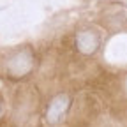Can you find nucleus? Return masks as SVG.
Returning a JSON list of instances; mask_svg holds the SVG:
<instances>
[{
    "label": "nucleus",
    "instance_id": "1",
    "mask_svg": "<svg viewBox=\"0 0 127 127\" xmlns=\"http://www.w3.org/2000/svg\"><path fill=\"white\" fill-rule=\"evenodd\" d=\"M34 65H35V55L28 46L16 48L2 58V72L9 79L27 78L34 71Z\"/></svg>",
    "mask_w": 127,
    "mask_h": 127
},
{
    "label": "nucleus",
    "instance_id": "2",
    "mask_svg": "<svg viewBox=\"0 0 127 127\" xmlns=\"http://www.w3.org/2000/svg\"><path fill=\"white\" fill-rule=\"evenodd\" d=\"M71 108V95L67 92H60L48 102L46 111H44V120L48 125H58L64 122V118L67 117Z\"/></svg>",
    "mask_w": 127,
    "mask_h": 127
},
{
    "label": "nucleus",
    "instance_id": "3",
    "mask_svg": "<svg viewBox=\"0 0 127 127\" xmlns=\"http://www.w3.org/2000/svg\"><path fill=\"white\" fill-rule=\"evenodd\" d=\"M102 37L95 28H83L74 37V48L81 55H94L101 48Z\"/></svg>",
    "mask_w": 127,
    "mask_h": 127
},
{
    "label": "nucleus",
    "instance_id": "4",
    "mask_svg": "<svg viewBox=\"0 0 127 127\" xmlns=\"http://www.w3.org/2000/svg\"><path fill=\"white\" fill-rule=\"evenodd\" d=\"M4 109H5V106H4V101H2V97H0V118L4 117Z\"/></svg>",
    "mask_w": 127,
    "mask_h": 127
}]
</instances>
